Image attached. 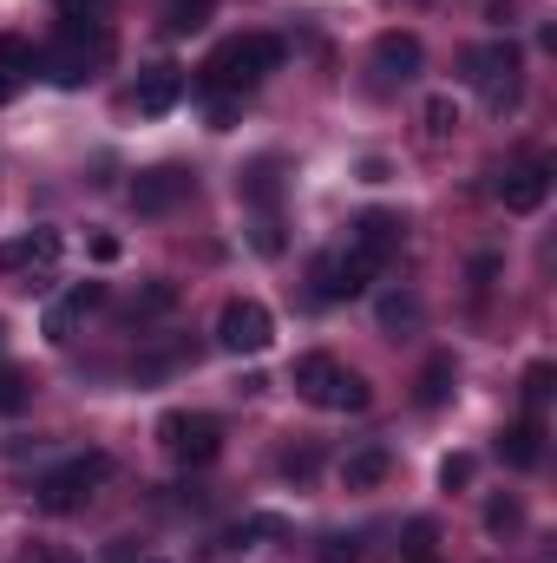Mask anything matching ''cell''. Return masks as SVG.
I'll return each instance as SVG.
<instances>
[{
  "label": "cell",
  "mask_w": 557,
  "mask_h": 563,
  "mask_svg": "<svg viewBox=\"0 0 557 563\" xmlns=\"http://www.w3.org/2000/svg\"><path fill=\"white\" fill-rule=\"evenodd\" d=\"M276 66H282L276 33H237V40H223V46L197 66V86H204L210 99H243V92L263 86Z\"/></svg>",
  "instance_id": "6da1fadb"
},
{
  "label": "cell",
  "mask_w": 557,
  "mask_h": 563,
  "mask_svg": "<svg viewBox=\"0 0 557 563\" xmlns=\"http://www.w3.org/2000/svg\"><path fill=\"white\" fill-rule=\"evenodd\" d=\"M112 66V33H106V20H66V33L40 53V73L53 79V86H66V92H79L86 79H99Z\"/></svg>",
  "instance_id": "7a4b0ae2"
},
{
  "label": "cell",
  "mask_w": 557,
  "mask_h": 563,
  "mask_svg": "<svg viewBox=\"0 0 557 563\" xmlns=\"http://www.w3.org/2000/svg\"><path fill=\"white\" fill-rule=\"evenodd\" d=\"M288 380H295V394H302L308 407H321V413H368V400H374V387H368L354 367H341L335 354H302V361L288 367Z\"/></svg>",
  "instance_id": "3957f363"
},
{
  "label": "cell",
  "mask_w": 557,
  "mask_h": 563,
  "mask_svg": "<svg viewBox=\"0 0 557 563\" xmlns=\"http://www.w3.org/2000/svg\"><path fill=\"white\" fill-rule=\"evenodd\" d=\"M157 445H164L171 465L204 472V465L223 459V420H217V413H190V407H177V413L157 420Z\"/></svg>",
  "instance_id": "277c9868"
},
{
  "label": "cell",
  "mask_w": 557,
  "mask_h": 563,
  "mask_svg": "<svg viewBox=\"0 0 557 563\" xmlns=\"http://www.w3.org/2000/svg\"><path fill=\"white\" fill-rule=\"evenodd\" d=\"M237 197L256 210V217H250V243H256L263 256H282L288 236H282V164L276 157H256V164L237 177Z\"/></svg>",
  "instance_id": "5b68a950"
},
{
  "label": "cell",
  "mask_w": 557,
  "mask_h": 563,
  "mask_svg": "<svg viewBox=\"0 0 557 563\" xmlns=\"http://www.w3.org/2000/svg\"><path fill=\"white\" fill-rule=\"evenodd\" d=\"M112 478V452H79V459H66V465H53L46 478H40V511H53V518H66V511H79L99 485Z\"/></svg>",
  "instance_id": "8992f818"
},
{
  "label": "cell",
  "mask_w": 557,
  "mask_h": 563,
  "mask_svg": "<svg viewBox=\"0 0 557 563\" xmlns=\"http://www.w3.org/2000/svg\"><path fill=\"white\" fill-rule=\"evenodd\" d=\"M518 73H525V59H518L512 40H492V46H472L466 53V79L485 92L492 112H512L518 106Z\"/></svg>",
  "instance_id": "52a82bcc"
},
{
  "label": "cell",
  "mask_w": 557,
  "mask_h": 563,
  "mask_svg": "<svg viewBox=\"0 0 557 563\" xmlns=\"http://www.w3.org/2000/svg\"><path fill=\"white\" fill-rule=\"evenodd\" d=\"M374 269H381V263H374L368 250H354V243H348V250H321V256L308 263V282H315V295H321V301H354V295H368Z\"/></svg>",
  "instance_id": "ba28073f"
},
{
  "label": "cell",
  "mask_w": 557,
  "mask_h": 563,
  "mask_svg": "<svg viewBox=\"0 0 557 563\" xmlns=\"http://www.w3.org/2000/svg\"><path fill=\"white\" fill-rule=\"evenodd\" d=\"M270 341H276V314L263 301H250V295L223 301V314H217V347L223 354H263Z\"/></svg>",
  "instance_id": "9c48e42d"
},
{
  "label": "cell",
  "mask_w": 557,
  "mask_h": 563,
  "mask_svg": "<svg viewBox=\"0 0 557 563\" xmlns=\"http://www.w3.org/2000/svg\"><path fill=\"white\" fill-rule=\"evenodd\" d=\"M59 256H66V236L59 230H26V236L0 243V276H20L33 288V282H46L59 269Z\"/></svg>",
  "instance_id": "30bf717a"
},
{
  "label": "cell",
  "mask_w": 557,
  "mask_h": 563,
  "mask_svg": "<svg viewBox=\"0 0 557 563\" xmlns=\"http://www.w3.org/2000/svg\"><path fill=\"white\" fill-rule=\"evenodd\" d=\"M184 197H197V177H190L184 164H157V170H144L139 184H132V210H139V217H164V210H177Z\"/></svg>",
  "instance_id": "8fae6325"
},
{
  "label": "cell",
  "mask_w": 557,
  "mask_h": 563,
  "mask_svg": "<svg viewBox=\"0 0 557 563\" xmlns=\"http://www.w3.org/2000/svg\"><path fill=\"white\" fill-rule=\"evenodd\" d=\"M551 157H525V164H512L505 177H499V203L512 210V217H532V210H545V197H551Z\"/></svg>",
  "instance_id": "7c38bea8"
},
{
  "label": "cell",
  "mask_w": 557,
  "mask_h": 563,
  "mask_svg": "<svg viewBox=\"0 0 557 563\" xmlns=\"http://www.w3.org/2000/svg\"><path fill=\"white\" fill-rule=\"evenodd\" d=\"M184 86H190V73H184V66H171V59H157L151 73H139V92H132L139 119H164V112L184 99Z\"/></svg>",
  "instance_id": "4fadbf2b"
},
{
  "label": "cell",
  "mask_w": 557,
  "mask_h": 563,
  "mask_svg": "<svg viewBox=\"0 0 557 563\" xmlns=\"http://www.w3.org/2000/svg\"><path fill=\"white\" fill-rule=\"evenodd\" d=\"M92 308H106V282H73V288L46 308V341H73V328H79Z\"/></svg>",
  "instance_id": "5bb4252c"
},
{
  "label": "cell",
  "mask_w": 557,
  "mask_h": 563,
  "mask_svg": "<svg viewBox=\"0 0 557 563\" xmlns=\"http://www.w3.org/2000/svg\"><path fill=\"white\" fill-rule=\"evenodd\" d=\"M33 73H40V46L20 33H0V106H13Z\"/></svg>",
  "instance_id": "9a60e30c"
},
{
  "label": "cell",
  "mask_w": 557,
  "mask_h": 563,
  "mask_svg": "<svg viewBox=\"0 0 557 563\" xmlns=\"http://www.w3.org/2000/svg\"><path fill=\"white\" fill-rule=\"evenodd\" d=\"M374 73H381L387 86H407L419 73V40L414 33H381V40H374Z\"/></svg>",
  "instance_id": "2e32d148"
},
{
  "label": "cell",
  "mask_w": 557,
  "mask_h": 563,
  "mask_svg": "<svg viewBox=\"0 0 557 563\" xmlns=\"http://www.w3.org/2000/svg\"><path fill=\"white\" fill-rule=\"evenodd\" d=\"M401 236H407V223H401L394 210H368V217H354V250H368L374 263H387V256L401 250Z\"/></svg>",
  "instance_id": "e0dca14e"
},
{
  "label": "cell",
  "mask_w": 557,
  "mask_h": 563,
  "mask_svg": "<svg viewBox=\"0 0 557 563\" xmlns=\"http://www.w3.org/2000/svg\"><path fill=\"white\" fill-rule=\"evenodd\" d=\"M499 459H505V465H518V472H532V465L545 459V426H538V413H525L518 426H505V432H499Z\"/></svg>",
  "instance_id": "ac0fdd59"
},
{
  "label": "cell",
  "mask_w": 557,
  "mask_h": 563,
  "mask_svg": "<svg viewBox=\"0 0 557 563\" xmlns=\"http://www.w3.org/2000/svg\"><path fill=\"white\" fill-rule=\"evenodd\" d=\"M387 472H394V452H387V445H361V452H348L341 485H348V492H374Z\"/></svg>",
  "instance_id": "d6986e66"
},
{
  "label": "cell",
  "mask_w": 557,
  "mask_h": 563,
  "mask_svg": "<svg viewBox=\"0 0 557 563\" xmlns=\"http://www.w3.org/2000/svg\"><path fill=\"white\" fill-rule=\"evenodd\" d=\"M419 407H446L452 400V354H433L426 367H419Z\"/></svg>",
  "instance_id": "ffe728a7"
},
{
  "label": "cell",
  "mask_w": 557,
  "mask_h": 563,
  "mask_svg": "<svg viewBox=\"0 0 557 563\" xmlns=\"http://www.w3.org/2000/svg\"><path fill=\"white\" fill-rule=\"evenodd\" d=\"M210 13H217V0H171L164 7V26L171 33H197V26H210Z\"/></svg>",
  "instance_id": "44dd1931"
},
{
  "label": "cell",
  "mask_w": 557,
  "mask_h": 563,
  "mask_svg": "<svg viewBox=\"0 0 557 563\" xmlns=\"http://www.w3.org/2000/svg\"><path fill=\"white\" fill-rule=\"evenodd\" d=\"M33 407V374L26 367H0V413H26Z\"/></svg>",
  "instance_id": "7402d4cb"
},
{
  "label": "cell",
  "mask_w": 557,
  "mask_h": 563,
  "mask_svg": "<svg viewBox=\"0 0 557 563\" xmlns=\"http://www.w3.org/2000/svg\"><path fill=\"white\" fill-rule=\"evenodd\" d=\"M256 538H288V525H282V518H243V525H230V531H223V544H230V551H250Z\"/></svg>",
  "instance_id": "603a6c76"
},
{
  "label": "cell",
  "mask_w": 557,
  "mask_h": 563,
  "mask_svg": "<svg viewBox=\"0 0 557 563\" xmlns=\"http://www.w3.org/2000/svg\"><path fill=\"white\" fill-rule=\"evenodd\" d=\"M401 558H407V563H439V531H433L426 518H414V525H407V538H401Z\"/></svg>",
  "instance_id": "cb8c5ba5"
},
{
  "label": "cell",
  "mask_w": 557,
  "mask_h": 563,
  "mask_svg": "<svg viewBox=\"0 0 557 563\" xmlns=\"http://www.w3.org/2000/svg\"><path fill=\"white\" fill-rule=\"evenodd\" d=\"M459 132V106L439 92V99H426V139H452Z\"/></svg>",
  "instance_id": "d4e9b609"
},
{
  "label": "cell",
  "mask_w": 557,
  "mask_h": 563,
  "mask_svg": "<svg viewBox=\"0 0 557 563\" xmlns=\"http://www.w3.org/2000/svg\"><path fill=\"white\" fill-rule=\"evenodd\" d=\"M518 525H525V511H518V498H492V505H485V531H492V538H512Z\"/></svg>",
  "instance_id": "484cf974"
},
{
  "label": "cell",
  "mask_w": 557,
  "mask_h": 563,
  "mask_svg": "<svg viewBox=\"0 0 557 563\" xmlns=\"http://www.w3.org/2000/svg\"><path fill=\"white\" fill-rule=\"evenodd\" d=\"M315 558H321V563H361V538H348V531H328Z\"/></svg>",
  "instance_id": "4316f807"
},
{
  "label": "cell",
  "mask_w": 557,
  "mask_h": 563,
  "mask_svg": "<svg viewBox=\"0 0 557 563\" xmlns=\"http://www.w3.org/2000/svg\"><path fill=\"white\" fill-rule=\"evenodd\" d=\"M164 308H177V288H171V282H151V288H144L139 301H132V314H164Z\"/></svg>",
  "instance_id": "83f0119b"
},
{
  "label": "cell",
  "mask_w": 557,
  "mask_h": 563,
  "mask_svg": "<svg viewBox=\"0 0 557 563\" xmlns=\"http://www.w3.org/2000/svg\"><path fill=\"white\" fill-rule=\"evenodd\" d=\"M439 485H446V492L472 485V452H452V459H439Z\"/></svg>",
  "instance_id": "f1b7e54d"
},
{
  "label": "cell",
  "mask_w": 557,
  "mask_h": 563,
  "mask_svg": "<svg viewBox=\"0 0 557 563\" xmlns=\"http://www.w3.org/2000/svg\"><path fill=\"white\" fill-rule=\"evenodd\" d=\"M545 394H551V361H532V367H525V400L538 407Z\"/></svg>",
  "instance_id": "f546056e"
},
{
  "label": "cell",
  "mask_w": 557,
  "mask_h": 563,
  "mask_svg": "<svg viewBox=\"0 0 557 563\" xmlns=\"http://www.w3.org/2000/svg\"><path fill=\"white\" fill-rule=\"evenodd\" d=\"M315 465H321V452H315V445H302V452H282V472H288V478H308Z\"/></svg>",
  "instance_id": "4dcf8cb0"
},
{
  "label": "cell",
  "mask_w": 557,
  "mask_h": 563,
  "mask_svg": "<svg viewBox=\"0 0 557 563\" xmlns=\"http://www.w3.org/2000/svg\"><path fill=\"white\" fill-rule=\"evenodd\" d=\"M419 308H414V295H387V301H381V321H387V328H401V321H414Z\"/></svg>",
  "instance_id": "1f68e13d"
},
{
  "label": "cell",
  "mask_w": 557,
  "mask_h": 563,
  "mask_svg": "<svg viewBox=\"0 0 557 563\" xmlns=\"http://www.w3.org/2000/svg\"><path fill=\"white\" fill-rule=\"evenodd\" d=\"M7 563H66L59 551H46V544H26V551H13Z\"/></svg>",
  "instance_id": "d6a6232c"
},
{
  "label": "cell",
  "mask_w": 557,
  "mask_h": 563,
  "mask_svg": "<svg viewBox=\"0 0 557 563\" xmlns=\"http://www.w3.org/2000/svg\"><path fill=\"white\" fill-rule=\"evenodd\" d=\"M66 7V20H86V13H106V0H59Z\"/></svg>",
  "instance_id": "836d02e7"
},
{
  "label": "cell",
  "mask_w": 557,
  "mask_h": 563,
  "mask_svg": "<svg viewBox=\"0 0 557 563\" xmlns=\"http://www.w3.org/2000/svg\"><path fill=\"white\" fill-rule=\"evenodd\" d=\"M0 341H7V321H0Z\"/></svg>",
  "instance_id": "e575fe53"
},
{
  "label": "cell",
  "mask_w": 557,
  "mask_h": 563,
  "mask_svg": "<svg viewBox=\"0 0 557 563\" xmlns=\"http://www.w3.org/2000/svg\"><path fill=\"white\" fill-rule=\"evenodd\" d=\"M144 563H164V558H144Z\"/></svg>",
  "instance_id": "d590c367"
}]
</instances>
